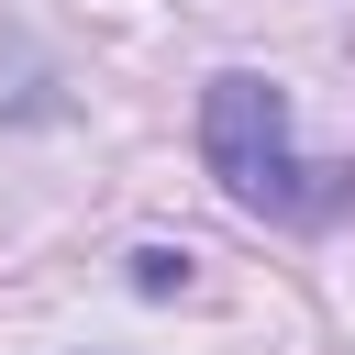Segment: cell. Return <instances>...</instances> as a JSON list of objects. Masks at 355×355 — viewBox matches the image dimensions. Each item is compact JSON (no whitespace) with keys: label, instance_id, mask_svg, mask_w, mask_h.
Segmentation results:
<instances>
[{"label":"cell","instance_id":"6da1fadb","mask_svg":"<svg viewBox=\"0 0 355 355\" xmlns=\"http://www.w3.org/2000/svg\"><path fill=\"white\" fill-rule=\"evenodd\" d=\"M200 166L222 178L233 211H266V222H333V211H355V166H311L300 133H288V89L255 78V67H222L200 89Z\"/></svg>","mask_w":355,"mask_h":355},{"label":"cell","instance_id":"7a4b0ae2","mask_svg":"<svg viewBox=\"0 0 355 355\" xmlns=\"http://www.w3.org/2000/svg\"><path fill=\"white\" fill-rule=\"evenodd\" d=\"M189 266H200V255H178V244H144V255H133V288H144V300H178V288H189Z\"/></svg>","mask_w":355,"mask_h":355}]
</instances>
